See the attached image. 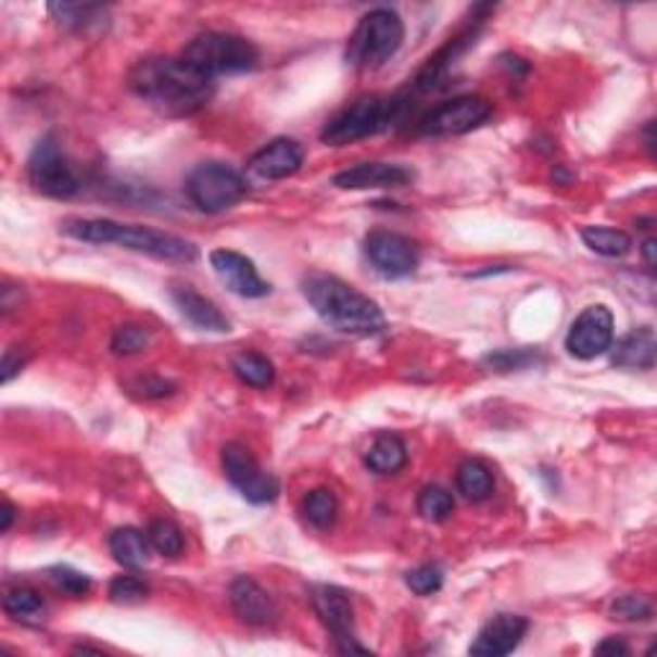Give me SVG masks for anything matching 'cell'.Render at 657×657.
<instances>
[{"mask_svg":"<svg viewBox=\"0 0 657 657\" xmlns=\"http://www.w3.org/2000/svg\"><path fill=\"white\" fill-rule=\"evenodd\" d=\"M611 614L617 619H624V621H647L649 617H653V604H649L645 596L630 593V596H621L614 602Z\"/></svg>","mask_w":657,"mask_h":657,"instance_id":"cell-37","label":"cell"},{"mask_svg":"<svg viewBox=\"0 0 657 657\" xmlns=\"http://www.w3.org/2000/svg\"><path fill=\"white\" fill-rule=\"evenodd\" d=\"M406 101L399 96H363L324 124L321 141L329 147H348L378 137L404 118Z\"/></svg>","mask_w":657,"mask_h":657,"instance_id":"cell-4","label":"cell"},{"mask_svg":"<svg viewBox=\"0 0 657 657\" xmlns=\"http://www.w3.org/2000/svg\"><path fill=\"white\" fill-rule=\"evenodd\" d=\"M222 465L226 478L235 489L242 493V496L250 501V504H273L280 493V483L278 478L270 476L260 468V463L254 460V455L244 444L239 442H229L222 450Z\"/></svg>","mask_w":657,"mask_h":657,"instance_id":"cell-9","label":"cell"},{"mask_svg":"<svg viewBox=\"0 0 657 657\" xmlns=\"http://www.w3.org/2000/svg\"><path fill=\"white\" fill-rule=\"evenodd\" d=\"M13 517H16V508H13V504L9 498L3 501V521H0V532H9L11 525H13Z\"/></svg>","mask_w":657,"mask_h":657,"instance_id":"cell-41","label":"cell"},{"mask_svg":"<svg viewBox=\"0 0 657 657\" xmlns=\"http://www.w3.org/2000/svg\"><path fill=\"white\" fill-rule=\"evenodd\" d=\"M416 508H419L421 519L432 521V525H442L455 511V498L442 485H424L419 498H416Z\"/></svg>","mask_w":657,"mask_h":657,"instance_id":"cell-30","label":"cell"},{"mask_svg":"<svg viewBox=\"0 0 657 657\" xmlns=\"http://www.w3.org/2000/svg\"><path fill=\"white\" fill-rule=\"evenodd\" d=\"M301 291L308 306L337 331L355 337H372L386 329V316L378 303L359 293L355 286L337 278V275L308 273L301 280Z\"/></svg>","mask_w":657,"mask_h":657,"instance_id":"cell-2","label":"cell"},{"mask_svg":"<svg viewBox=\"0 0 657 657\" xmlns=\"http://www.w3.org/2000/svg\"><path fill=\"white\" fill-rule=\"evenodd\" d=\"M478 34H480V24L465 28L463 34H457L455 39H450L434 56H429L427 65H424L419 70V75H416L414 88L419 90V93H429V90L442 88L444 80H447L450 70L457 65V60H460L470 47H476Z\"/></svg>","mask_w":657,"mask_h":657,"instance_id":"cell-18","label":"cell"},{"mask_svg":"<svg viewBox=\"0 0 657 657\" xmlns=\"http://www.w3.org/2000/svg\"><path fill=\"white\" fill-rule=\"evenodd\" d=\"M182 60H188L190 65H195L201 73L216 80L218 75H239L257 70L260 52L250 39L237 37V34L206 31L188 41V47L182 49Z\"/></svg>","mask_w":657,"mask_h":657,"instance_id":"cell-5","label":"cell"},{"mask_svg":"<svg viewBox=\"0 0 657 657\" xmlns=\"http://www.w3.org/2000/svg\"><path fill=\"white\" fill-rule=\"evenodd\" d=\"M3 611L16 621L39 624V621L45 619L47 606H45V598H41L39 591L28 589V585H16V589L5 591Z\"/></svg>","mask_w":657,"mask_h":657,"instance_id":"cell-24","label":"cell"},{"mask_svg":"<svg viewBox=\"0 0 657 657\" xmlns=\"http://www.w3.org/2000/svg\"><path fill=\"white\" fill-rule=\"evenodd\" d=\"M169 295H173L175 306L180 308V314L186 316L193 327L203 331H216V334H224V331L231 329V321L222 314V308L203 293H198L195 288L175 286Z\"/></svg>","mask_w":657,"mask_h":657,"instance_id":"cell-20","label":"cell"},{"mask_svg":"<svg viewBox=\"0 0 657 657\" xmlns=\"http://www.w3.org/2000/svg\"><path fill=\"white\" fill-rule=\"evenodd\" d=\"M147 540L154 553H160L162 557H178L186 549V536H182V529L169 519H154L147 527Z\"/></svg>","mask_w":657,"mask_h":657,"instance_id":"cell-29","label":"cell"},{"mask_svg":"<svg viewBox=\"0 0 657 657\" xmlns=\"http://www.w3.org/2000/svg\"><path fill=\"white\" fill-rule=\"evenodd\" d=\"M186 193L190 203L203 214H222V211L237 206L250 193V186L235 167L224 162H203L186 180Z\"/></svg>","mask_w":657,"mask_h":657,"instance_id":"cell-7","label":"cell"},{"mask_svg":"<svg viewBox=\"0 0 657 657\" xmlns=\"http://www.w3.org/2000/svg\"><path fill=\"white\" fill-rule=\"evenodd\" d=\"M655 250H657V242L653 237H647L645 242H642V257H645V263L653 267L655 265Z\"/></svg>","mask_w":657,"mask_h":657,"instance_id":"cell-42","label":"cell"},{"mask_svg":"<svg viewBox=\"0 0 657 657\" xmlns=\"http://www.w3.org/2000/svg\"><path fill=\"white\" fill-rule=\"evenodd\" d=\"M303 160H306V150H303L301 141L280 137V139H273L270 144H265L263 150L254 154L250 160V167L260 175V178L282 180L299 173L303 167Z\"/></svg>","mask_w":657,"mask_h":657,"instance_id":"cell-19","label":"cell"},{"mask_svg":"<svg viewBox=\"0 0 657 657\" xmlns=\"http://www.w3.org/2000/svg\"><path fill=\"white\" fill-rule=\"evenodd\" d=\"M129 88L165 116H193L216 93L214 77L201 73L182 56H144L129 70Z\"/></svg>","mask_w":657,"mask_h":657,"instance_id":"cell-1","label":"cell"},{"mask_svg":"<svg viewBox=\"0 0 657 657\" xmlns=\"http://www.w3.org/2000/svg\"><path fill=\"white\" fill-rule=\"evenodd\" d=\"M614 344V316L611 311L602 306H589L581 311V316L573 321L568 337H565V348L578 359H593L609 352Z\"/></svg>","mask_w":657,"mask_h":657,"instance_id":"cell-13","label":"cell"},{"mask_svg":"<svg viewBox=\"0 0 657 657\" xmlns=\"http://www.w3.org/2000/svg\"><path fill=\"white\" fill-rule=\"evenodd\" d=\"M21 367H24V359H21V355L16 357V352L13 350H5V355H3V367H0V378H3V383H11L13 380V376H16V372L21 370Z\"/></svg>","mask_w":657,"mask_h":657,"instance_id":"cell-39","label":"cell"},{"mask_svg":"<svg viewBox=\"0 0 657 657\" xmlns=\"http://www.w3.org/2000/svg\"><path fill=\"white\" fill-rule=\"evenodd\" d=\"M231 370L242 380L244 386L252 388H270L275 383V367L265 355L257 352H242L231 359Z\"/></svg>","mask_w":657,"mask_h":657,"instance_id":"cell-27","label":"cell"},{"mask_svg":"<svg viewBox=\"0 0 657 657\" xmlns=\"http://www.w3.org/2000/svg\"><path fill=\"white\" fill-rule=\"evenodd\" d=\"M529 621L519 614H498L485 621L483 630L478 632L476 642L470 645V655L476 657H504L514 653L525 640Z\"/></svg>","mask_w":657,"mask_h":657,"instance_id":"cell-16","label":"cell"},{"mask_svg":"<svg viewBox=\"0 0 657 657\" xmlns=\"http://www.w3.org/2000/svg\"><path fill=\"white\" fill-rule=\"evenodd\" d=\"M54 21L60 26L73 28V31H85V28L101 24L105 18L103 5H88V3H52L49 5Z\"/></svg>","mask_w":657,"mask_h":657,"instance_id":"cell-28","label":"cell"},{"mask_svg":"<svg viewBox=\"0 0 657 657\" xmlns=\"http://www.w3.org/2000/svg\"><path fill=\"white\" fill-rule=\"evenodd\" d=\"M457 491L468 501H485L493 493V472L483 460H465L457 468Z\"/></svg>","mask_w":657,"mask_h":657,"instance_id":"cell-26","label":"cell"},{"mask_svg":"<svg viewBox=\"0 0 657 657\" xmlns=\"http://www.w3.org/2000/svg\"><path fill=\"white\" fill-rule=\"evenodd\" d=\"M62 231L67 237L80 239V242L118 244L124 250L150 254V257L165 260V263H193L198 257L195 244L188 239L169 235V231L147 229V226L118 224L111 218H70L62 224Z\"/></svg>","mask_w":657,"mask_h":657,"instance_id":"cell-3","label":"cell"},{"mask_svg":"<svg viewBox=\"0 0 657 657\" xmlns=\"http://www.w3.org/2000/svg\"><path fill=\"white\" fill-rule=\"evenodd\" d=\"M406 28L391 9H376L359 18L348 45V62L357 70H378L404 45Z\"/></svg>","mask_w":657,"mask_h":657,"instance_id":"cell-6","label":"cell"},{"mask_svg":"<svg viewBox=\"0 0 657 657\" xmlns=\"http://www.w3.org/2000/svg\"><path fill=\"white\" fill-rule=\"evenodd\" d=\"M209 263L218 275V280H222L231 293L242 295V299H265V295H270L273 291L270 282L260 278L252 260L235 250H214L209 254Z\"/></svg>","mask_w":657,"mask_h":657,"instance_id":"cell-14","label":"cell"},{"mask_svg":"<svg viewBox=\"0 0 657 657\" xmlns=\"http://www.w3.org/2000/svg\"><path fill=\"white\" fill-rule=\"evenodd\" d=\"M444 576L437 565H421V568H414L406 573V585L412 589L416 596H432L442 589Z\"/></svg>","mask_w":657,"mask_h":657,"instance_id":"cell-36","label":"cell"},{"mask_svg":"<svg viewBox=\"0 0 657 657\" xmlns=\"http://www.w3.org/2000/svg\"><path fill=\"white\" fill-rule=\"evenodd\" d=\"M150 342H152L150 329L139 327V324H124V327L113 331L111 352L116 357H131L150 348Z\"/></svg>","mask_w":657,"mask_h":657,"instance_id":"cell-32","label":"cell"},{"mask_svg":"<svg viewBox=\"0 0 657 657\" xmlns=\"http://www.w3.org/2000/svg\"><path fill=\"white\" fill-rule=\"evenodd\" d=\"M26 175L37 193L56 198V201L73 198L80 190V180H77L75 169L67 162L60 139L54 134H47L34 144L26 162Z\"/></svg>","mask_w":657,"mask_h":657,"instance_id":"cell-8","label":"cell"},{"mask_svg":"<svg viewBox=\"0 0 657 657\" xmlns=\"http://www.w3.org/2000/svg\"><path fill=\"white\" fill-rule=\"evenodd\" d=\"M303 514H306L308 525H314L316 529H329L339 514L337 496L329 489H314L303 501Z\"/></svg>","mask_w":657,"mask_h":657,"instance_id":"cell-31","label":"cell"},{"mask_svg":"<svg viewBox=\"0 0 657 657\" xmlns=\"http://www.w3.org/2000/svg\"><path fill=\"white\" fill-rule=\"evenodd\" d=\"M657 359V339L649 327H642L627 334L614 350L611 363L624 370H653Z\"/></svg>","mask_w":657,"mask_h":657,"instance_id":"cell-21","label":"cell"},{"mask_svg":"<svg viewBox=\"0 0 657 657\" xmlns=\"http://www.w3.org/2000/svg\"><path fill=\"white\" fill-rule=\"evenodd\" d=\"M109 596L113 604H139L150 596V585L137 576H118L109 585Z\"/></svg>","mask_w":657,"mask_h":657,"instance_id":"cell-34","label":"cell"},{"mask_svg":"<svg viewBox=\"0 0 657 657\" xmlns=\"http://www.w3.org/2000/svg\"><path fill=\"white\" fill-rule=\"evenodd\" d=\"M483 363L496 372H511V370H527L540 363L536 350H498L483 357Z\"/></svg>","mask_w":657,"mask_h":657,"instance_id":"cell-33","label":"cell"},{"mask_svg":"<svg viewBox=\"0 0 657 657\" xmlns=\"http://www.w3.org/2000/svg\"><path fill=\"white\" fill-rule=\"evenodd\" d=\"M596 653L598 655H630L632 649H630V645H627L624 640H619V637H606L602 645H596Z\"/></svg>","mask_w":657,"mask_h":657,"instance_id":"cell-40","label":"cell"},{"mask_svg":"<svg viewBox=\"0 0 657 657\" xmlns=\"http://www.w3.org/2000/svg\"><path fill=\"white\" fill-rule=\"evenodd\" d=\"M414 180V169L395 162H359L334 175V186L342 190H380L404 188Z\"/></svg>","mask_w":657,"mask_h":657,"instance_id":"cell-15","label":"cell"},{"mask_svg":"<svg viewBox=\"0 0 657 657\" xmlns=\"http://www.w3.org/2000/svg\"><path fill=\"white\" fill-rule=\"evenodd\" d=\"M131 391L141 395V399H165V395L175 393V383H169V380L157 378V376H147V378L134 380Z\"/></svg>","mask_w":657,"mask_h":657,"instance_id":"cell-38","label":"cell"},{"mask_svg":"<svg viewBox=\"0 0 657 657\" xmlns=\"http://www.w3.org/2000/svg\"><path fill=\"white\" fill-rule=\"evenodd\" d=\"M311 604H314L316 614H319L321 624L331 632V637L337 640L339 653H367V647L357 645V632H355V609L348 591H342L339 585H314L311 589Z\"/></svg>","mask_w":657,"mask_h":657,"instance_id":"cell-11","label":"cell"},{"mask_svg":"<svg viewBox=\"0 0 657 657\" xmlns=\"http://www.w3.org/2000/svg\"><path fill=\"white\" fill-rule=\"evenodd\" d=\"M493 116V105L480 96H457L434 105L419 122V131L427 137H460Z\"/></svg>","mask_w":657,"mask_h":657,"instance_id":"cell-10","label":"cell"},{"mask_svg":"<svg viewBox=\"0 0 657 657\" xmlns=\"http://www.w3.org/2000/svg\"><path fill=\"white\" fill-rule=\"evenodd\" d=\"M406 460H408V452L404 440L391 432L380 434L378 440L370 444V450L365 452V465L372 472H378V476H393V472L404 468Z\"/></svg>","mask_w":657,"mask_h":657,"instance_id":"cell-23","label":"cell"},{"mask_svg":"<svg viewBox=\"0 0 657 657\" xmlns=\"http://www.w3.org/2000/svg\"><path fill=\"white\" fill-rule=\"evenodd\" d=\"M365 254L370 265L388 280H401L419 267V247L404 235L376 229L365 237Z\"/></svg>","mask_w":657,"mask_h":657,"instance_id":"cell-12","label":"cell"},{"mask_svg":"<svg viewBox=\"0 0 657 657\" xmlns=\"http://www.w3.org/2000/svg\"><path fill=\"white\" fill-rule=\"evenodd\" d=\"M47 576H49V581L56 585V589L65 591L67 596H75V598L85 596V593L90 591V585H93L88 576L80 573V570L70 568V565H54V568L47 570Z\"/></svg>","mask_w":657,"mask_h":657,"instance_id":"cell-35","label":"cell"},{"mask_svg":"<svg viewBox=\"0 0 657 657\" xmlns=\"http://www.w3.org/2000/svg\"><path fill=\"white\" fill-rule=\"evenodd\" d=\"M581 239L591 252L602 257H624L632 250V237L621 229H609V226H585Z\"/></svg>","mask_w":657,"mask_h":657,"instance_id":"cell-25","label":"cell"},{"mask_svg":"<svg viewBox=\"0 0 657 657\" xmlns=\"http://www.w3.org/2000/svg\"><path fill=\"white\" fill-rule=\"evenodd\" d=\"M229 602L239 621H244V624L270 627L278 621V606H275L273 596L250 576L235 578L229 589Z\"/></svg>","mask_w":657,"mask_h":657,"instance_id":"cell-17","label":"cell"},{"mask_svg":"<svg viewBox=\"0 0 657 657\" xmlns=\"http://www.w3.org/2000/svg\"><path fill=\"white\" fill-rule=\"evenodd\" d=\"M109 549L113 560L129 570H139L150 563V540L137 527H118L109 534Z\"/></svg>","mask_w":657,"mask_h":657,"instance_id":"cell-22","label":"cell"}]
</instances>
